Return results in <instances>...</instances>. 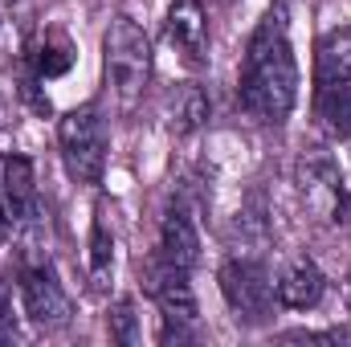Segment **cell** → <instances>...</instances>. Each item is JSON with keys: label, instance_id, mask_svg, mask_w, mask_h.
Wrapping results in <instances>:
<instances>
[{"label": "cell", "instance_id": "cell-1", "mask_svg": "<svg viewBox=\"0 0 351 347\" xmlns=\"http://www.w3.org/2000/svg\"><path fill=\"white\" fill-rule=\"evenodd\" d=\"M237 102L241 110L262 123V127H282L294 115L298 102V62L290 45V8L286 0H274L250 33L241 78H237Z\"/></svg>", "mask_w": 351, "mask_h": 347}, {"label": "cell", "instance_id": "cell-2", "mask_svg": "<svg viewBox=\"0 0 351 347\" xmlns=\"http://www.w3.org/2000/svg\"><path fill=\"white\" fill-rule=\"evenodd\" d=\"M311 110L323 135H351V25L331 29L315 49V90Z\"/></svg>", "mask_w": 351, "mask_h": 347}, {"label": "cell", "instance_id": "cell-3", "mask_svg": "<svg viewBox=\"0 0 351 347\" xmlns=\"http://www.w3.org/2000/svg\"><path fill=\"white\" fill-rule=\"evenodd\" d=\"M102 74L110 98L131 110L152 82V41L131 16H114L102 37Z\"/></svg>", "mask_w": 351, "mask_h": 347}, {"label": "cell", "instance_id": "cell-4", "mask_svg": "<svg viewBox=\"0 0 351 347\" xmlns=\"http://www.w3.org/2000/svg\"><path fill=\"white\" fill-rule=\"evenodd\" d=\"M58 147L62 164L78 184H98L106 172V123L94 102H82L62 115L58 123Z\"/></svg>", "mask_w": 351, "mask_h": 347}, {"label": "cell", "instance_id": "cell-5", "mask_svg": "<svg viewBox=\"0 0 351 347\" xmlns=\"http://www.w3.org/2000/svg\"><path fill=\"white\" fill-rule=\"evenodd\" d=\"M192 270L164 261L156 254V261L147 265V294L152 302L160 307V319H164V344L172 339H192V323H196V290H192Z\"/></svg>", "mask_w": 351, "mask_h": 347}, {"label": "cell", "instance_id": "cell-6", "mask_svg": "<svg viewBox=\"0 0 351 347\" xmlns=\"http://www.w3.org/2000/svg\"><path fill=\"white\" fill-rule=\"evenodd\" d=\"M294 184H298L302 208L319 225H339L348 217V184H343L339 164L327 152H306L294 168Z\"/></svg>", "mask_w": 351, "mask_h": 347}, {"label": "cell", "instance_id": "cell-7", "mask_svg": "<svg viewBox=\"0 0 351 347\" xmlns=\"http://www.w3.org/2000/svg\"><path fill=\"white\" fill-rule=\"evenodd\" d=\"M221 294L229 302V311L237 315V323H265L278 307V290L274 278L258 258H233L221 265Z\"/></svg>", "mask_w": 351, "mask_h": 347}, {"label": "cell", "instance_id": "cell-8", "mask_svg": "<svg viewBox=\"0 0 351 347\" xmlns=\"http://www.w3.org/2000/svg\"><path fill=\"white\" fill-rule=\"evenodd\" d=\"M21 302H25V315L45 331L66 327L70 315H74V302H70V294L58 282V270L49 261H37V265L21 270Z\"/></svg>", "mask_w": 351, "mask_h": 347}, {"label": "cell", "instance_id": "cell-9", "mask_svg": "<svg viewBox=\"0 0 351 347\" xmlns=\"http://www.w3.org/2000/svg\"><path fill=\"white\" fill-rule=\"evenodd\" d=\"M164 37H168V45H172L188 66H204L208 62V21H204V4L200 0H172Z\"/></svg>", "mask_w": 351, "mask_h": 347}, {"label": "cell", "instance_id": "cell-10", "mask_svg": "<svg viewBox=\"0 0 351 347\" xmlns=\"http://www.w3.org/2000/svg\"><path fill=\"white\" fill-rule=\"evenodd\" d=\"M160 258L176 261L184 270H192L200 261V229H196V217L184 204V196H176L160 221Z\"/></svg>", "mask_w": 351, "mask_h": 347}, {"label": "cell", "instance_id": "cell-11", "mask_svg": "<svg viewBox=\"0 0 351 347\" xmlns=\"http://www.w3.org/2000/svg\"><path fill=\"white\" fill-rule=\"evenodd\" d=\"M274 290H278V307H286V311H315L323 302V294H327V278L311 258H294L274 278Z\"/></svg>", "mask_w": 351, "mask_h": 347}, {"label": "cell", "instance_id": "cell-12", "mask_svg": "<svg viewBox=\"0 0 351 347\" xmlns=\"http://www.w3.org/2000/svg\"><path fill=\"white\" fill-rule=\"evenodd\" d=\"M0 196H4L8 221L25 225L37 217V176H33V164L25 156H8L0 164Z\"/></svg>", "mask_w": 351, "mask_h": 347}, {"label": "cell", "instance_id": "cell-13", "mask_svg": "<svg viewBox=\"0 0 351 347\" xmlns=\"http://www.w3.org/2000/svg\"><path fill=\"white\" fill-rule=\"evenodd\" d=\"M29 66H33V82H49V78H62L70 66H74V41L62 33V29H45L33 45H29Z\"/></svg>", "mask_w": 351, "mask_h": 347}, {"label": "cell", "instance_id": "cell-14", "mask_svg": "<svg viewBox=\"0 0 351 347\" xmlns=\"http://www.w3.org/2000/svg\"><path fill=\"white\" fill-rule=\"evenodd\" d=\"M114 274V233L106 225V213L98 208L94 213V225H90V282L102 290Z\"/></svg>", "mask_w": 351, "mask_h": 347}, {"label": "cell", "instance_id": "cell-15", "mask_svg": "<svg viewBox=\"0 0 351 347\" xmlns=\"http://www.w3.org/2000/svg\"><path fill=\"white\" fill-rule=\"evenodd\" d=\"M204 123H208V94L196 86V82H188V86L180 90L176 106H172V127L180 135H192V131H200Z\"/></svg>", "mask_w": 351, "mask_h": 347}, {"label": "cell", "instance_id": "cell-16", "mask_svg": "<svg viewBox=\"0 0 351 347\" xmlns=\"http://www.w3.org/2000/svg\"><path fill=\"white\" fill-rule=\"evenodd\" d=\"M110 339H119V344H139V319H135V302H131V298H123V302L114 307V315H110Z\"/></svg>", "mask_w": 351, "mask_h": 347}, {"label": "cell", "instance_id": "cell-17", "mask_svg": "<svg viewBox=\"0 0 351 347\" xmlns=\"http://www.w3.org/2000/svg\"><path fill=\"white\" fill-rule=\"evenodd\" d=\"M16 335H21V327H16V307H12L8 286L0 282V344H12Z\"/></svg>", "mask_w": 351, "mask_h": 347}, {"label": "cell", "instance_id": "cell-18", "mask_svg": "<svg viewBox=\"0 0 351 347\" xmlns=\"http://www.w3.org/2000/svg\"><path fill=\"white\" fill-rule=\"evenodd\" d=\"M4 229H8V213H4V204H0V237H4Z\"/></svg>", "mask_w": 351, "mask_h": 347}]
</instances>
